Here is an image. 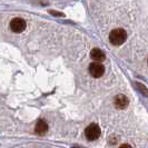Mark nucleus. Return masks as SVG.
Listing matches in <instances>:
<instances>
[{
	"instance_id": "obj_6",
	"label": "nucleus",
	"mask_w": 148,
	"mask_h": 148,
	"mask_svg": "<svg viewBox=\"0 0 148 148\" xmlns=\"http://www.w3.org/2000/svg\"><path fill=\"white\" fill-rule=\"evenodd\" d=\"M90 57L95 60V62H100V61H104L106 59L105 52L99 48H94L90 52Z\"/></svg>"
},
{
	"instance_id": "obj_7",
	"label": "nucleus",
	"mask_w": 148,
	"mask_h": 148,
	"mask_svg": "<svg viewBox=\"0 0 148 148\" xmlns=\"http://www.w3.org/2000/svg\"><path fill=\"white\" fill-rule=\"evenodd\" d=\"M48 130V124L45 121V120H38V123L36 124L35 127V132L37 135H45Z\"/></svg>"
},
{
	"instance_id": "obj_3",
	"label": "nucleus",
	"mask_w": 148,
	"mask_h": 148,
	"mask_svg": "<svg viewBox=\"0 0 148 148\" xmlns=\"http://www.w3.org/2000/svg\"><path fill=\"white\" fill-rule=\"evenodd\" d=\"M89 74L91 75L95 78H99L101 77L105 73V67L100 64V62H91L89 65Z\"/></svg>"
},
{
	"instance_id": "obj_1",
	"label": "nucleus",
	"mask_w": 148,
	"mask_h": 148,
	"mask_svg": "<svg viewBox=\"0 0 148 148\" xmlns=\"http://www.w3.org/2000/svg\"><path fill=\"white\" fill-rule=\"evenodd\" d=\"M127 39V32L121 28L114 29L109 35V41L115 46H120Z\"/></svg>"
},
{
	"instance_id": "obj_2",
	"label": "nucleus",
	"mask_w": 148,
	"mask_h": 148,
	"mask_svg": "<svg viewBox=\"0 0 148 148\" xmlns=\"http://www.w3.org/2000/svg\"><path fill=\"white\" fill-rule=\"evenodd\" d=\"M100 127L97 124H90L85 130V136L88 140H96L100 136Z\"/></svg>"
},
{
	"instance_id": "obj_8",
	"label": "nucleus",
	"mask_w": 148,
	"mask_h": 148,
	"mask_svg": "<svg viewBox=\"0 0 148 148\" xmlns=\"http://www.w3.org/2000/svg\"><path fill=\"white\" fill-rule=\"evenodd\" d=\"M119 148H132V146L130 145H127V144H124V145H121Z\"/></svg>"
},
{
	"instance_id": "obj_5",
	"label": "nucleus",
	"mask_w": 148,
	"mask_h": 148,
	"mask_svg": "<svg viewBox=\"0 0 148 148\" xmlns=\"http://www.w3.org/2000/svg\"><path fill=\"white\" fill-rule=\"evenodd\" d=\"M114 104L115 106L119 108V109H125L128 104H129V100H128V98L126 96H124V95H118V96L115 97V99H114Z\"/></svg>"
},
{
	"instance_id": "obj_4",
	"label": "nucleus",
	"mask_w": 148,
	"mask_h": 148,
	"mask_svg": "<svg viewBox=\"0 0 148 148\" xmlns=\"http://www.w3.org/2000/svg\"><path fill=\"white\" fill-rule=\"evenodd\" d=\"M26 21L22 18H15L10 22V28L14 32H22L26 29Z\"/></svg>"
}]
</instances>
